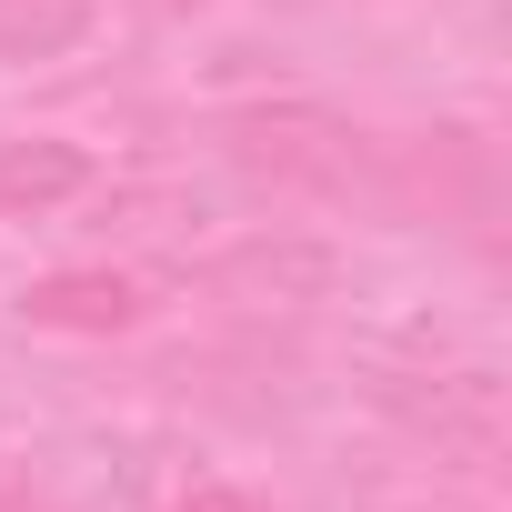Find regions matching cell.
Masks as SVG:
<instances>
[{"instance_id": "cell-3", "label": "cell", "mask_w": 512, "mask_h": 512, "mask_svg": "<svg viewBox=\"0 0 512 512\" xmlns=\"http://www.w3.org/2000/svg\"><path fill=\"white\" fill-rule=\"evenodd\" d=\"M91 31V0H0V61H51Z\"/></svg>"}, {"instance_id": "cell-2", "label": "cell", "mask_w": 512, "mask_h": 512, "mask_svg": "<svg viewBox=\"0 0 512 512\" xmlns=\"http://www.w3.org/2000/svg\"><path fill=\"white\" fill-rule=\"evenodd\" d=\"M91 181V161L71 141H0V211H51Z\"/></svg>"}, {"instance_id": "cell-5", "label": "cell", "mask_w": 512, "mask_h": 512, "mask_svg": "<svg viewBox=\"0 0 512 512\" xmlns=\"http://www.w3.org/2000/svg\"><path fill=\"white\" fill-rule=\"evenodd\" d=\"M0 512H41V502H31V492H11V482H0Z\"/></svg>"}, {"instance_id": "cell-1", "label": "cell", "mask_w": 512, "mask_h": 512, "mask_svg": "<svg viewBox=\"0 0 512 512\" xmlns=\"http://www.w3.org/2000/svg\"><path fill=\"white\" fill-rule=\"evenodd\" d=\"M21 312L51 322V332H131L141 322V282L131 272H51V282L21 292Z\"/></svg>"}, {"instance_id": "cell-4", "label": "cell", "mask_w": 512, "mask_h": 512, "mask_svg": "<svg viewBox=\"0 0 512 512\" xmlns=\"http://www.w3.org/2000/svg\"><path fill=\"white\" fill-rule=\"evenodd\" d=\"M171 512H262V502H251V492H231V482H191Z\"/></svg>"}, {"instance_id": "cell-6", "label": "cell", "mask_w": 512, "mask_h": 512, "mask_svg": "<svg viewBox=\"0 0 512 512\" xmlns=\"http://www.w3.org/2000/svg\"><path fill=\"white\" fill-rule=\"evenodd\" d=\"M161 11H201V0H161Z\"/></svg>"}]
</instances>
